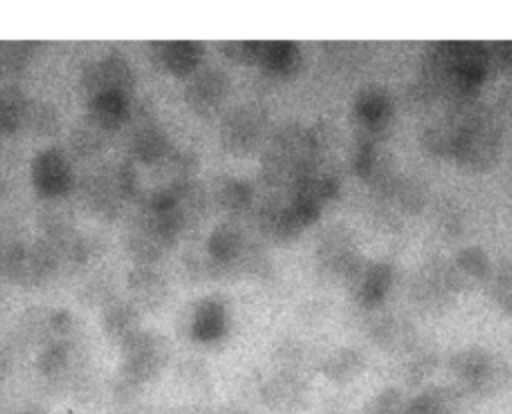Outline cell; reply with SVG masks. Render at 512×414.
<instances>
[{"mask_svg": "<svg viewBox=\"0 0 512 414\" xmlns=\"http://www.w3.org/2000/svg\"><path fill=\"white\" fill-rule=\"evenodd\" d=\"M486 44L432 42L422 54L416 98L422 104H456L476 100L488 76Z\"/></svg>", "mask_w": 512, "mask_h": 414, "instance_id": "cell-1", "label": "cell"}, {"mask_svg": "<svg viewBox=\"0 0 512 414\" xmlns=\"http://www.w3.org/2000/svg\"><path fill=\"white\" fill-rule=\"evenodd\" d=\"M452 132V160L470 170H490L502 154V128L494 114L476 100L444 104Z\"/></svg>", "mask_w": 512, "mask_h": 414, "instance_id": "cell-2", "label": "cell"}, {"mask_svg": "<svg viewBox=\"0 0 512 414\" xmlns=\"http://www.w3.org/2000/svg\"><path fill=\"white\" fill-rule=\"evenodd\" d=\"M320 154V138L314 130L288 124L280 128L262 158V172L272 186L292 190V186L312 172Z\"/></svg>", "mask_w": 512, "mask_h": 414, "instance_id": "cell-3", "label": "cell"}, {"mask_svg": "<svg viewBox=\"0 0 512 414\" xmlns=\"http://www.w3.org/2000/svg\"><path fill=\"white\" fill-rule=\"evenodd\" d=\"M448 368L456 380V388L462 394L490 396L506 380L504 364L498 362L488 350L472 346L452 354Z\"/></svg>", "mask_w": 512, "mask_h": 414, "instance_id": "cell-4", "label": "cell"}, {"mask_svg": "<svg viewBox=\"0 0 512 414\" xmlns=\"http://www.w3.org/2000/svg\"><path fill=\"white\" fill-rule=\"evenodd\" d=\"M180 226L170 210L142 206L128 234V250L142 264H150L174 246Z\"/></svg>", "mask_w": 512, "mask_h": 414, "instance_id": "cell-5", "label": "cell"}, {"mask_svg": "<svg viewBox=\"0 0 512 414\" xmlns=\"http://www.w3.org/2000/svg\"><path fill=\"white\" fill-rule=\"evenodd\" d=\"M458 294L460 290L450 260L444 258H434L422 264L410 282V300L426 314L448 310Z\"/></svg>", "mask_w": 512, "mask_h": 414, "instance_id": "cell-6", "label": "cell"}, {"mask_svg": "<svg viewBox=\"0 0 512 414\" xmlns=\"http://www.w3.org/2000/svg\"><path fill=\"white\" fill-rule=\"evenodd\" d=\"M124 352V382L128 386H138L152 380L168 360L166 342L152 332L140 330L122 344Z\"/></svg>", "mask_w": 512, "mask_h": 414, "instance_id": "cell-7", "label": "cell"}, {"mask_svg": "<svg viewBox=\"0 0 512 414\" xmlns=\"http://www.w3.org/2000/svg\"><path fill=\"white\" fill-rule=\"evenodd\" d=\"M56 258L48 244L12 246L0 252V268L20 284H40L54 270Z\"/></svg>", "mask_w": 512, "mask_h": 414, "instance_id": "cell-8", "label": "cell"}, {"mask_svg": "<svg viewBox=\"0 0 512 414\" xmlns=\"http://www.w3.org/2000/svg\"><path fill=\"white\" fill-rule=\"evenodd\" d=\"M392 280H394V270L388 262L362 258V262L346 278V284L352 300L360 308L374 310L386 300Z\"/></svg>", "mask_w": 512, "mask_h": 414, "instance_id": "cell-9", "label": "cell"}, {"mask_svg": "<svg viewBox=\"0 0 512 414\" xmlns=\"http://www.w3.org/2000/svg\"><path fill=\"white\" fill-rule=\"evenodd\" d=\"M316 258L324 272L344 280L362 262L356 238L344 226H332L320 236L316 246Z\"/></svg>", "mask_w": 512, "mask_h": 414, "instance_id": "cell-10", "label": "cell"}, {"mask_svg": "<svg viewBox=\"0 0 512 414\" xmlns=\"http://www.w3.org/2000/svg\"><path fill=\"white\" fill-rule=\"evenodd\" d=\"M134 86V74L130 64L120 54H108L90 62L82 72V88L92 100L98 94L118 92L126 94Z\"/></svg>", "mask_w": 512, "mask_h": 414, "instance_id": "cell-11", "label": "cell"}, {"mask_svg": "<svg viewBox=\"0 0 512 414\" xmlns=\"http://www.w3.org/2000/svg\"><path fill=\"white\" fill-rule=\"evenodd\" d=\"M264 118L252 106H240L230 112L220 126L222 146L234 156H246L256 150L262 140Z\"/></svg>", "mask_w": 512, "mask_h": 414, "instance_id": "cell-12", "label": "cell"}, {"mask_svg": "<svg viewBox=\"0 0 512 414\" xmlns=\"http://www.w3.org/2000/svg\"><path fill=\"white\" fill-rule=\"evenodd\" d=\"M32 184L44 198H56L70 190L72 168L56 148L40 150L32 160Z\"/></svg>", "mask_w": 512, "mask_h": 414, "instance_id": "cell-13", "label": "cell"}, {"mask_svg": "<svg viewBox=\"0 0 512 414\" xmlns=\"http://www.w3.org/2000/svg\"><path fill=\"white\" fill-rule=\"evenodd\" d=\"M392 98L386 88L370 84L356 92L352 102V112L356 122L366 130L370 136H382L384 128L392 118Z\"/></svg>", "mask_w": 512, "mask_h": 414, "instance_id": "cell-14", "label": "cell"}, {"mask_svg": "<svg viewBox=\"0 0 512 414\" xmlns=\"http://www.w3.org/2000/svg\"><path fill=\"white\" fill-rule=\"evenodd\" d=\"M306 396V382L296 372H280L262 386V402L278 414L298 412L306 404Z\"/></svg>", "mask_w": 512, "mask_h": 414, "instance_id": "cell-15", "label": "cell"}, {"mask_svg": "<svg viewBox=\"0 0 512 414\" xmlns=\"http://www.w3.org/2000/svg\"><path fill=\"white\" fill-rule=\"evenodd\" d=\"M226 90L228 80L220 70H204L190 80L184 98L194 112L210 116L222 106Z\"/></svg>", "mask_w": 512, "mask_h": 414, "instance_id": "cell-16", "label": "cell"}, {"mask_svg": "<svg viewBox=\"0 0 512 414\" xmlns=\"http://www.w3.org/2000/svg\"><path fill=\"white\" fill-rule=\"evenodd\" d=\"M154 62L174 76H190L202 60L204 48L198 42L176 40V42H154L152 44Z\"/></svg>", "mask_w": 512, "mask_h": 414, "instance_id": "cell-17", "label": "cell"}, {"mask_svg": "<svg viewBox=\"0 0 512 414\" xmlns=\"http://www.w3.org/2000/svg\"><path fill=\"white\" fill-rule=\"evenodd\" d=\"M450 266H452V274L456 278V284H458L460 292L472 290L480 284H486V280L490 276V270H492L490 258L480 246L462 248L450 260Z\"/></svg>", "mask_w": 512, "mask_h": 414, "instance_id": "cell-18", "label": "cell"}, {"mask_svg": "<svg viewBox=\"0 0 512 414\" xmlns=\"http://www.w3.org/2000/svg\"><path fill=\"white\" fill-rule=\"evenodd\" d=\"M260 230L274 242L286 244L298 238V234L304 230L298 220L294 218L288 198L286 200H274L260 208Z\"/></svg>", "mask_w": 512, "mask_h": 414, "instance_id": "cell-19", "label": "cell"}, {"mask_svg": "<svg viewBox=\"0 0 512 414\" xmlns=\"http://www.w3.org/2000/svg\"><path fill=\"white\" fill-rule=\"evenodd\" d=\"M368 336L382 350H394L398 354H402L418 338L408 322L396 320L390 314L372 320L368 326Z\"/></svg>", "mask_w": 512, "mask_h": 414, "instance_id": "cell-20", "label": "cell"}, {"mask_svg": "<svg viewBox=\"0 0 512 414\" xmlns=\"http://www.w3.org/2000/svg\"><path fill=\"white\" fill-rule=\"evenodd\" d=\"M198 342H214L226 332V308L218 298H204L196 304L190 324Z\"/></svg>", "mask_w": 512, "mask_h": 414, "instance_id": "cell-21", "label": "cell"}, {"mask_svg": "<svg viewBox=\"0 0 512 414\" xmlns=\"http://www.w3.org/2000/svg\"><path fill=\"white\" fill-rule=\"evenodd\" d=\"M256 64L276 76H292L302 64V52L294 42H260Z\"/></svg>", "mask_w": 512, "mask_h": 414, "instance_id": "cell-22", "label": "cell"}, {"mask_svg": "<svg viewBox=\"0 0 512 414\" xmlns=\"http://www.w3.org/2000/svg\"><path fill=\"white\" fill-rule=\"evenodd\" d=\"M170 144L166 134L156 124L140 126L130 140V154L136 164H154L170 154Z\"/></svg>", "mask_w": 512, "mask_h": 414, "instance_id": "cell-23", "label": "cell"}, {"mask_svg": "<svg viewBox=\"0 0 512 414\" xmlns=\"http://www.w3.org/2000/svg\"><path fill=\"white\" fill-rule=\"evenodd\" d=\"M90 118L102 126L106 132L118 130L130 116V106H128V96L118 94V92H106L98 94L90 100Z\"/></svg>", "mask_w": 512, "mask_h": 414, "instance_id": "cell-24", "label": "cell"}, {"mask_svg": "<svg viewBox=\"0 0 512 414\" xmlns=\"http://www.w3.org/2000/svg\"><path fill=\"white\" fill-rule=\"evenodd\" d=\"M464 394L454 386H430L410 400L412 414H460Z\"/></svg>", "mask_w": 512, "mask_h": 414, "instance_id": "cell-25", "label": "cell"}, {"mask_svg": "<svg viewBox=\"0 0 512 414\" xmlns=\"http://www.w3.org/2000/svg\"><path fill=\"white\" fill-rule=\"evenodd\" d=\"M364 370V356L350 346L330 352L322 362V374L338 384L354 380Z\"/></svg>", "mask_w": 512, "mask_h": 414, "instance_id": "cell-26", "label": "cell"}, {"mask_svg": "<svg viewBox=\"0 0 512 414\" xmlns=\"http://www.w3.org/2000/svg\"><path fill=\"white\" fill-rule=\"evenodd\" d=\"M208 252H210L212 260L220 266H226V264H232L234 260H238L244 252V242H242L240 230L234 224L216 226L208 238Z\"/></svg>", "mask_w": 512, "mask_h": 414, "instance_id": "cell-27", "label": "cell"}, {"mask_svg": "<svg viewBox=\"0 0 512 414\" xmlns=\"http://www.w3.org/2000/svg\"><path fill=\"white\" fill-rule=\"evenodd\" d=\"M102 328L110 338L124 344L128 338L140 332L138 314L128 304H112L102 316Z\"/></svg>", "mask_w": 512, "mask_h": 414, "instance_id": "cell-28", "label": "cell"}, {"mask_svg": "<svg viewBox=\"0 0 512 414\" xmlns=\"http://www.w3.org/2000/svg\"><path fill=\"white\" fill-rule=\"evenodd\" d=\"M400 356L404 358V378L408 384H418L430 372H434L436 352L420 338H416Z\"/></svg>", "mask_w": 512, "mask_h": 414, "instance_id": "cell-29", "label": "cell"}, {"mask_svg": "<svg viewBox=\"0 0 512 414\" xmlns=\"http://www.w3.org/2000/svg\"><path fill=\"white\" fill-rule=\"evenodd\" d=\"M484 286L498 310L512 316V260H502L492 266Z\"/></svg>", "mask_w": 512, "mask_h": 414, "instance_id": "cell-30", "label": "cell"}, {"mask_svg": "<svg viewBox=\"0 0 512 414\" xmlns=\"http://www.w3.org/2000/svg\"><path fill=\"white\" fill-rule=\"evenodd\" d=\"M214 198L220 208L228 212H242L252 202V188L240 178H218L214 184Z\"/></svg>", "mask_w": 512, "mask_h": 414, "instance_id": "cell-31", "label": "cell"}, {"mask_svg": "<svg viewBox=\"0 0 512 414\" xmlns=\"http://www.w3.org/2000/svg\"><path fill=\"white\" fill-rule=\"evenodd\" d=\"M128 288L132 290L134 298H138V302L146 304V306H152V302H158L164 294L162 278L148 264L136 268L130 274Z\"/></svg>", "mask_w": 512, "mask_h": 414, "instance_id": "cell-32", "label": "cell"}, {"mask_svg": "<svg viewBox=\"0 0 512 414\" xmlns=\"http://www.w3.org/2000/svg\"><path fill=\"white\" fill-rule=\"evenodd\" d=\"M360 414H410V400H406L400 390L386 388L378 392Z\"/></svg>", "mask_w": 512, "mask_h": 414, "instance_id": "cell-33", "label": "cell"}, {"mask_svg": "<svg viewBox=\"0 0 512 414\" xmlns=\"http://www.w3.org/2000/svg\"><path fill=\"white\" fill-rule=\"evenodd\" d=\"M68 362H70V344L54 342L42 350L38 368L46 378H58L68 370Z\"/></svg>", "mask_w": 512, "mask_h": 414, "instance_id": "cell-34", "label": "cell"}, {"mask_svg": "<svg viewBox=\"0 0 512 414\" xmlns=\"http://www.w3.org/2000/svg\"><path fill=\"white\" fill-rule=\"evenodd\" d=\"M24 122H28L36 134H52L58 130V114L46 104H28L22 124Z\"/></svg>", "mask_w": 512, "mask_h": 414, "instance_id": "cell-35", "label": "cell"}, {"mask_svg": "<svg viewBox=\"0 0 512 414\" xmlns=\"http://www.w3.org/2000/svg\"><path fill=\"white\" fill-rule=\"evenodd\" d=\"M108 134L102 126H98L90 116L88 120L76 130V136H74V144L80 152H94L102 146V136Z\"/></svg>", "mask_w": 512, "mask_h": 414, "instance_id": "cell-36", "label": "cell"}, {"mask_svg": "<svg viewBox=\"0 0 512 414\" xmlns=\"http://www.w3.org/2000/svg\"><path fill=\"white\" fill-rule=\"evenodd\" d=\"M488 70L506 72L512 70V42H490L486 44Z\"/></svg>", "mask_w": 512, "mask_h": 414, "instance_id": "cell-37", "label": "cell"}, {"mask_svg": "<svg viewBox=\"0 0 512 414\" xmlns=\"http://www.w3.org/2000/svg\"><path fill=\"white\" fill-rule=\"evenodd\" d=\"M260 42H222L220 50L226 58L240 64H256Z\"/></svg>", "mask_w": 512, "mask_h": 414, "instance_id": "cell-38", "label": "cell"}, {"mask_svg": "<svg viewBox=\"0 0 512 414\" xmlns=\"http://www.w3.org/2000/svg\"><path fill=\"white\" fill-rule=\"evenodd\" d=\"M2 192H4V182H2V178H0V196H2Z\"/></svg>", "mask_w": 512, "mask_h": 414, "instance_id": "cell-39", "label": "cell"}, {"mask_svg": "<svg viewBox=\"0 0 512 414\" xmlns=\"http://www.w3.org/2000/svg\"><path fill=\"white\" fill-rule=\"evenodd\" d=\"M510 192H512V164H510Z\"/></svg>", "mask_w": 512, "mask_h": 414, "instance_id": "cell-40", "label": "cell"}, {"mask_svg": "<svg viewBox=\"0 0 512 414\" xmlns=\"http://www.w3.org/2000/svg\"><path fill=\"white\" fill-rule=\"evenodd\" d=\"M232 414H246V412H232Z\"/></svg>", "mask_w": 512, "mask_h": 414, "instance_id": "cell-41", "label": "cell"}, {"mask_svg": "<svg viewBox=\"0 0 512 414\" xmlns=\"http://www.w3.org/2000/svg\"><path fill=\"white\" fill-rule=\"evenodd\" d=\"M410 414H412V412H410Z\"/></svg>", "mask_w": 512, "mask_h": 414, "instance_id": "cell-42", "label": "cell"}]
</instances>
